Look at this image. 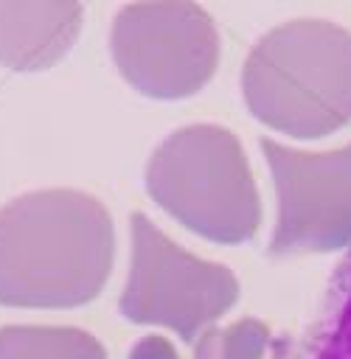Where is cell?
Listing matches in <instances>:
<instances>
[{
    "label": "cell",
    "mask_w": 351,
    "mask_h": 359,
    "mask_svg": "<svg viewBox=\"0 0 351 359\" xmlns=\"http://www.w3.org/2000/svg\"><path fill=\"white\" fill-rule=\"evenodd\" d=\"M270 348V328L244 317L225 328H208L194 345V359H264Z\"/></svg>",
    "instance_id": "30bf717a"
},
{
    "label": "cell",
    "mask_w": 351,
    "mask_h": 359,
    "mask_svg": "<svg viewBox=\"0 0 351 359\" xmlns=\"http://www.w3.org/2000/svg\"><path fill=\"white\" fill-rule=\"evenodd\" d=\"M272 359H306V353L289 337H278L272 342Z\"/></svg>",
    "instance_id": "7c38bea8"
},
{
    "label": "cell",
    "mask_w": 351,
    "mask_h": 359,
    "mask_svg": "<svg viewBox=\"0 0 351 359\" xmlns=\"http://www.w3.org/2000/svg\"><path fill=\"white\" fill-rule=\"evenodd\" d=\"M121 76L143 95L177 101L199 93L219 62V34L194 0H138L118 11L110 34Z\"/></svg>",
    "instance_id": "5b68a950"
},
{
    "label": "cell",
    "mask_w": 351,
    "mask_h": 359,
    "mask_svg": "<svg viewBox=\"0 0 351 359\" xmlns=\"http://www.w3.org/2000/svg\"><path fill=\"white\" fill-rule=\"evenodd\" d=\"M306 359H351V247L331 272L306 342Z\"/></svg>",
    "instance_id": "9c48e42d"
},
{
    "label": "cell",
    "mask_w": 351,
    "mask_h": 359,
    "mask_svg": "<svg viewBox=\"0 0 351 359\" xmlns=\"http://www.w3.org/2000/svg\"><path fill=\"white\" fill-rule=\"evenodd\" d=\"M241 95L253 118L298 140L351 121V31L329 20H292L264 34L244 67Z\"/></svg>",
    "instance_id": "7a4b0ae2"
},
{
    "label": "cell",
    "mask_w": 351,
    "mask_h": 359,
    "mask_svg": "<svg viewBox=\"0 0 351 359\" xmlns=\"http://www.w3.org/2000/svg\"><path fill=\"white\" fill-rule=\"evenodd\" d=\"M112 219L81 191H34L0 208V303L73 309L90 303L112 269Z\"/></svg>",
    "instance_id": "6da1fadb"
},
{
    "label": "cell",
    "mask_w": 351,
    "mask_h": 359,
    "mask_svg": "<svg viewBox=\"0 0 351 359\" xmlns=\"http://www.w3.org/2000/svg\"><path fill=\"white\" fill-rule=\"evenodd\" d=\"M0 359H107V353L81 328L6 325L0 328Z\"/></svg>",
    "instance_id": "ba28073f"
},
{
    "label": "cell",
    "mask_w": 351,
    "mask_h": 359,
    "mask_svg": "<svg viewBox=\"0 0 351 359\" xmlns=\"http://www.w3.org/2000/svg\"><path fill=\"white\" fill-rule=\"evenodd\" d=\"M258 146L278 196L267 252L286 258L351 244V143L334 151H300L261 137Z\"/></svg>",
    "instance_id": "8992f818"
},
{
    "label": "cell",
    "mask_w": 351,
    "mask_h": 359,
    "mask_svg": "<svg viewBox=\"0 0 351 359\" xmlns=\"http://www.w3.org/2000/svg\"><path fill=\"white\" fill-rule=\"evenodd\" d=\"M81 31V0H0V65L42 70L59 62Z\"/></svg>",
    "instance_id": "52a82bcc"
},
{
    "label": "cell",
    "mask_w": 351,
    "mask_h": 359,
    "mask_svg": "<svg viewBox=\"0 0 351 359\" xmlns=\"http://www.w3.org/2000/svg\"><path fill=\"white\" fill-rule=\"evenodd\" d=\"M146 191L171 219L216 244L250 241L261 222L244 149L213 123L171 132L146 165Z\"/></svg>",
    "instance_id": "3957f363"
},
{
    "label": "cell",
    "mask_w": 351,
    "mask_h": 359,
    "mask_svg": "<svg viewBox=\"0 0 351 359\" xmlns=\"http://www.w3.org/2000/svg\"><path fill=\"white\" fill-rule=\"evenodd\" d=\"M129 359H180V353L166 337H143L132 345Z\"/></svg>",
    "instance_id": "8fae6325"
},
{
    "label": "cell",
    "mask_w": 351,
    "mask_h": 359,
    "mask_svg": "<svg viewBox=\"0 0 351 359\" xmlns=\"http://www.w3.org/2000/svg\"><path fill=\"white\" fill-rule=\"evenodd\" d=\"M129 233L132 261L118 303L126 320L166 325L191 342L236 303L239 280L227 266L191 255L143 213H132Z\"/></svg>",
    "instance_id": "277c9868"
}]
</instances>
